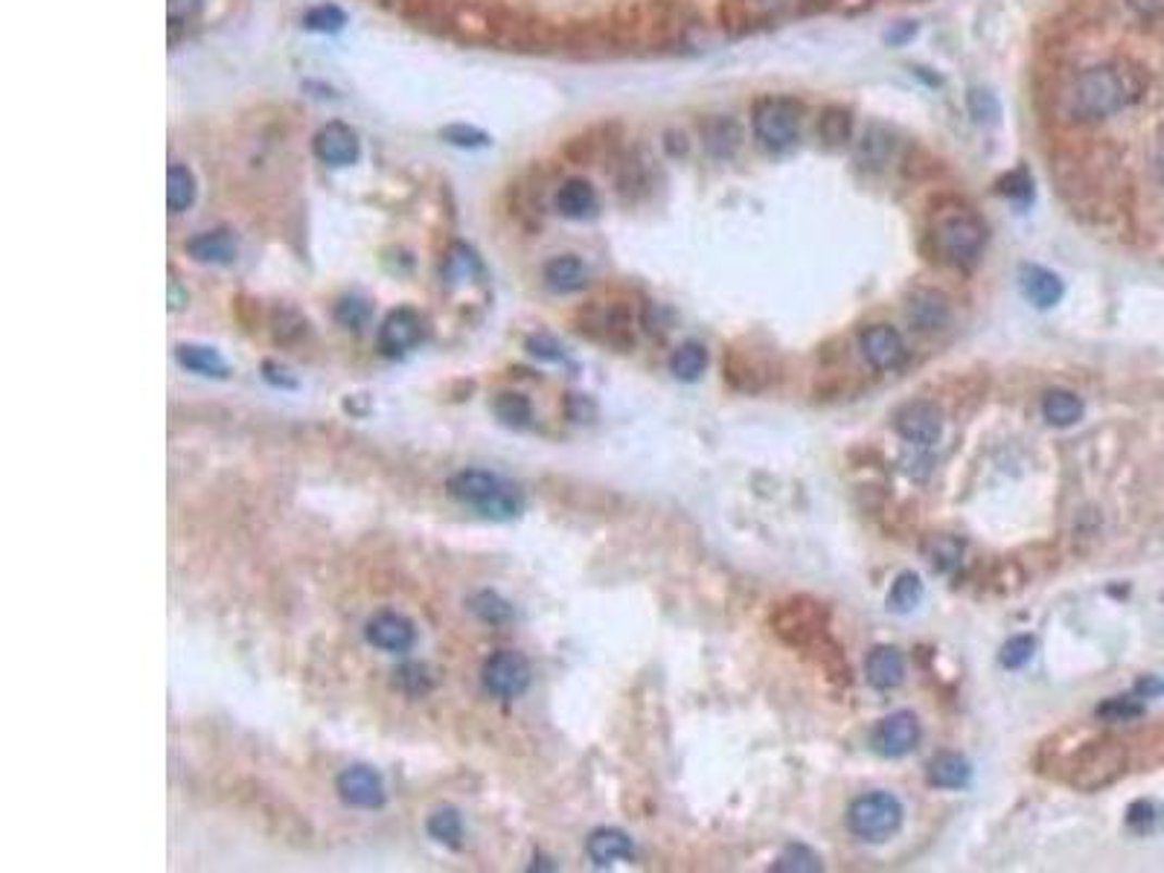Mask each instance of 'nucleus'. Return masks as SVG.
<instances>
[{
  "instance_id": "46",
  "label": "nucleus",
  "mask_w": 1164,
  "mask_h": 873,
  "mask_svg": "<svg viewBox=\"0 0 1164 873\" xmlns=\"http://www.w3.org/2000/svg\"><path fill=\"white\" fill-rule=\"evenodd\" d=\"M969 111H972L978 123H993L995 116H998V102H995L993 94H987V90H972V94H969Z\"/></svg>"
},
{
  "instance_id": "35",
  "label": "nucleus",
  "mask_w": 1164,
  "mask_h": 873,
  "mask_svg": "<svg viewBox=\"0 0 1164 873\" xmlns=\"http://www.w3.org/2000/svg\"><path fill=\"white\" fill-rule=\"evenodd\" d=\"M891 152H894V137H891L889 128L871 125L865 132L862 143H859V161L865 167H882V163H889Z\"/></svg>"
},
{
  "instance_id": "15",
  "label": "nucleus",
  "mask_w": 1164,
  "mask_h": 873,
  "mask_svg": "<svg viewBox=\"0 0 1164 873\" xmlns=\"http://www.w3.org/2000/svg\"><path fill=\"white\" fill-rule=\"evenodd\" d=\"M906 315L917 330L934 332L943 330V327L949 323L952 309L949 300H946L941 292H934V288H917V292H911V297H908Z\"/></svg>"
},
{
  "instance_id": "37",
  "label": "nucleus",
  "mask_w": 1164,
  "mask_h": 873,
  "mask_svg": "<svg viewBox=\"0 0 1164 873\" xmlns=\"http://www.w3.org/2000/svg\"><path fill=\"white\" fill-rule=\"evenodd\" d=\"M344 24H347V15L339 7H332V3L315 7L303 19V27L311 29V33H339V29H344Z\"/></svg>"
},
{
  "instance_id": "29",
  "label": "nucleus",
  "mask_w": 1164,
  "mask_h": 873,
  "mask_svg": "<svg viewBox=\"0 0 1164 873\" xmlns=\"http://www.w3.org/2000/svg\"><path fill=\"white\" fill-rule=\"evenodd\" d=\"M704 146L711 149L716 158H728V155L737 152L739 146V128L734 120H725V116H713L702 125Z\"/></svg>"
},
{
  "instance_id": "52",
  "label": "nucleus",
  "mask_w": 1164,
  "mask_h": 873,
  "mask_svg": "<svg viewBox=\"0 0 1164 873\" xmlns=\"http://www.w3.org/2000/svg\"><path fill=\"white\" fill-rule=\"evenodd\" d=\"M873 0H836V7L842 12H847V15H856V12H862L871 7Z\"/></svg>"
},
{
  "instance_id": "9",
  "label": "nucleus",
  "mask_w": 1164,
  "mask_h": 873,
  "mask_svg": "<svg viewBox=\"0 0 1164 873\" xmlns=\"http://www.w3.org/2000/svg\"><path fill=\"white\" fill-rule=\"evenodd\" d=\"M894 426L911 446H934L943 434V414L932 402H908L897 410Z\"/></svg>"
},
{
  "instance_id": "6",
  "label": "nucleus",
  "mask_w": 1164,
  "mask_h": 873,
  "mask_svg": "<svg viewBox=\"0 0 1164 873\" xmlns=\"http://www.w3.org/2000/svg\"><path fill=\"white\" fill-rule=\"evenodd\" d=\"M755 134L765 149H786L798 137V106L789 99L769 97L755 108Z\"/></svg>"
},
{
  "instance_id": "48",
  "label": "nucleus",
  "mask_w": 1164,
  "mask_h": 873,
  "mask_svg": "<svg viewBox=\"0 0 1164 873\" xmlns=\"http://www.w3.org/2000/svg\"><path fill=\"white\" fill-rule=\"evenodd\" d=\"M198 10H201V0H170V24L172 27L187 24L196 19Z\"/></svg>"
},
{
  "instance_id": "45",
  "label": "nucleus",
  "mask_w": 1164,
  "mask_h": 873,
  "mask_svg": "<svg viewBox=\"0 0 1164 873\" xmlns=\"http://www.w3.org/2000/svg\"><path fill=\"white\" fill-rule=\"evenodd\" d=\"M525 347L527 353L539 358V361H553V365H562V361H565V349H562L551 335H534V339H527Z\"/></svg>"
},
{
  "instance_id": "8",
  "label": "nucleus",
  "mask_w": 1164,
  "mask_h": 873,
  "mask_svg": "<svg viewBox=\"0 0 1164 873\" xmlns=\"http://www.w3.org/2000/svg\"><path fill=\"white\" fill-rule=\"evenodd\" d=\"M335 789H339L341 801L347 807H356V810H379L388 801V792H384L382 775L370 766H347L335 780Z\"/></svg>"
},
{
  "instance_id": "44",
  "label": "nucleus",
  "mask_w": 1164,
  "mask_h": 873,
  "mask_svg": "<svg viewBox=\"0 0 1164 873\" xmlns=\"http://www.w3.org/2000/svg\"><path fill=\"white\" fill-rule=\"evenodd\" d=\"M1141 713H1144L1141 702L1129 699V696L1110 699V702H1103L1101 708H1098V716L1110 722H1129V720H1136V716H1141Z\"/></svg>"
},
{
  "instance_id": "5",
  "label": "nucleus",
  "mask_w": 1164,
  "mask_h": 873,
  "mask_svg": "<svg viewBox=\"0 0 1164 873\" xmlns=\"http://www.w3.org/2000/svg\"><path fill=\"white\" fill-rule=\"evenodd\" d=\"M1124 766H1127V749L1120 742H1092L1089 749L1077 754L1071 784L1080 786V789H1101V786L1112 784L1115 777L1124 775Z\"/></svg>"
},
{
  "instance_id": "24",
  "label": "nucleus",
  "mask_w": 1164,
  "mask_h": 873,
  "mask_svg": "<svg viewBox=\"0 0 1164 873\" xmlns=\"http://www.w3.org/2000/svg\"><path fill=\"white\" fill-rule=\"evenodd\" d=\"M1042 417L1057 428L1075 426L1077 419L1083 417V402L1071 391H1051L1042 399Z\"/></svg>"
},
{
  "instance_id": "12",
  "label": "nucleus",
  "mask_w": 1164,
  "mask_h": 873,
  "mask_svg": "<svg viewBox=\"0 0 1164 873\" xmlns=\"http://www.w3.org/2000/svg\"><path fill=\"white\" fill-rule=\"evenodd\" d=\"M422 341V318L414 309H393L379 327V349L388 358H402Z\"/></svg>"
},
{
  "instance_id": "16",
  "label": "nucleus",
  "mask_w": 1164,
  "mask_h": 873,
  "mask_svg": "<svg viewBox=\"0 0 1164 873\" xmlns=\"http://www.w3.org/2000/svg\"><path fill=\"white\" fill-rule=\"evenodd\" d=\"M865 673L877 690H894L906 678V659L897 647H873L865 659Z\"/></svg>"
},
{
  "instance_id": "22",
  "label": "nucleus",
  "mask_w": 1164,
  "mask_h": 873,
  "mask_svg": "<svg viewBox=\"0 0 1164 873\" xmlns=\"http://www.w3.org/2000/svg\"><path fill=\"white\" fill-rule=\"evenodd\" d=\"M175 358L184 370L196 376H207V379H224L231 373L228 370V361L219 356V349L205 347V344H179L175 347Z\"/></svg>"
},
{
  "instance_id": "27",
  "label": "nucleus",
  "mask_w": 1164,
  "mask_h": 873,
  "mask_svg": "<svg viewBox=\"0 0 1164 873\" xmlns=\"http://www.w3.org/2000/svg\"><path fill=\"white\" fill-rule=\"evenodd\" d=\"M704 367H708V349H704L702 344H696V341L682 344V347L673 353V358H670V370H673V376L682 379V382H699Z\"/></svg>"
},
{
  "instance_id": "11",
  "label": "nucleus",
  "mask_w": 1164,
  "mask_h": 873,
  "mask_svg": "<svg viewBox=\"0 0 1164 873\" xmlns=\"http://www.w3.org/2000/svg\"><path fill=\"white\" fill-rule=\"evenodd\" d=\"M365 635L376 650L393 652V655H405L417 643V626L400 612H379V615H373L367 620Z\"/></svg>"
},
{
  "instance_id": "43",
  "label": "nucleus",
  "mask_w": 1164,
  "mask_h": 873,
  "mask_svg": "<svg viewBox=\"0 0 1164 873\" xmlns=\"http://www.w3.org/2000/svg\"><path fill=\"white\" fill-rule=\"evenodd\" d=\"M998 193H1002L1005 198H1010V201H1016V205H1028V201L1033 198V184L1022 170H1016V172H1007L1005 179L998 181Z\"/></svg>"
},
{
  "instance_id": "28",
  "label": "nucleus",
  "mask_w": 1164,
  "mask_h": 873,
  "mask_svg": "<svg viewBox=\"0 0 1164 873\" xmlns=\"http://www.w3.org/2000/svg\"><path fill=\"white\" fill-rule=\"evenodd\" d=\"M196 175L187 167H170L167 172V205L172 213H184L196 201Z\"/></svg>"
},
{
  "instance_id": "19",
  "label": "nucleus",
  "mask_w": 1164,
  "mask_h": 873,
  "mask_svg": "<svg viewBox=\"0 0 1164 873\" xmlns=\"http://www.w3.org/2000/svg\"><path fill=\"white\" fill-rule=\"evenodd\" d=\"M544 283L551 292H560V295H571V292H579L588 285V268L586 262L574 254H562V257H553L548 266H544Z\"/></svg>"
},
{
  "instance_id": "17",
  "label": "nucleus",
  "mask_w": 1164,
  "mask_h": 873,
  "mask_svg": "<svg viewBox=\"0 0 1164 873\" xmlns=\"http://www.w3.org/2000/svg\"><path fill=\"white\" fill-rule=\"evenodd\" d=\"M586 853L597 868H609V864L614 862L632 859V856H635V845H632V838L626 836L623 829L600 827L588 836Z\"/></svg>"
},
{
  "instance_id": "4",
  "label": "nucleus",
  "mask_w": 1164,
  "mask_h": 873,
  "mask_svg": "<svg viewBox=\"0 0 1164 873\" xmlns=\"http://www.w3.org/2000/svg\"><path fill=\"white\" fill-rule=\"evenodd\" d=\"M530 681H534L530 661L516 650L492 652V655L483 661V667H480V685H483V690L495 696V699H504V702L525 696Z\"/></svg>"
},
{
  "instance_id": "40",
  "label": "nucleus",
  "mask_w": 1164,
  "mask_h": 873,
  "mask_svg": "<svg viewBox=\"0 0 1164 873\" xmlns=\"http://www.w3.org/2000/svg\"><path fill=\"white\" fill-rule=\"evenodd\" d=\"M335 321L347 330H362L367 321H370V306L362 297H344L339 306H335Z\"/></svg>"
},
{
  "instance_id": "47",
  "label": "nucleus",
  "mask_w": 1164,
  "mask_h": 873,
  "mask_svg": "<svg viewBox=\"0 0 1164 873\" xmlns=\"http://www.w3.org/2000/svg\"><path fill=\"white\" fill-rule=\"evenodd\" d=\"M1127 824L1138 833H1147V829L1155 824V807L1150 801H1136L1127 812Z\"/></svg>"
},
{
  "instance_id": "41",
  "label": "nucleus",
  "mask_w": 1164,
  "mask_h": 873,
  "mask_svg": "<svg viewBox=\"0 0 1164 873\" xmlns=\"http://www.w3.org/2000/svg\"><path fill=\"white\" fill-rule=\"evenodd\" d=\"M440 137L443 140H449L452 146H461V149H480V146H489V134H483L480 128H475V125H445L443 132H440Z\"/></svg>"
},
{
  "instance_id": "49",
  "label": "nucleus",
  "mask_w": 1164,
  "mask_h": 873,
  "mask_svg": "<svg viewBox=\"0 0 1164 873\" xmlns=\"http://www.w3.org/2000/svg\"><path fill=\"white\" fill-rule=\"evenodd\" d=\"M262 370H266L262 376H266L268 384H274V388H283V391H294V388H297V379H292V376L285 373L283 367H277V365H271V361H266V365H262Z\"/></svg>"
},
{
  "instance_id": "42",
  "label": "nucleus",
  "mask_w": 1164,
  "mask_h": 873,
  "mask_svg": "<svg viewBox=\"0 0 1164 873\" xmlns=\"http://www.w3.org/2000/svg\"><path fill=\"white\" fill-rule=\"evenodd\" d=\"M478 257H475L466 245H454V248L449 250V257H445V276H449V280H466V276H469L471 271H478Z\"/></svg>"
},
{
  "instance_id": "51",
  "label": "nucleus",
  "mask_w": 1164,
  "mask_h": 873,
  "mask_svg": "<svg viewBox=\"0 0 1164 873\" xmlns=\"http://www.w3.org/2000/svg\"><path fill=\"white\" fill-rule=\"evenodd\" d=\"M170 306L175 309V312L187 306V292H181L179 280H170Z\"/></svg>"
},
{
  "instance_id": "36",
  "label": "nucleus",
  "mask_w": 1164,
  "mask_h": 873,
  "mask_svg": "<svg viewBox=\"0 0 1164 873\" xmlns=\"http://www.w3.org/2000/svg\"><path fill=\"white\" fill-rule=\"evenodd\" d=\"M824 864L818 859L816 850H809L807 845H789L777 856V862L772 864V871L777 873H816L821 871Z\"/></svg>"
},
{
  "instance_id": "34",
  "label": "nucleus",
  "mask_w": 1164,
  "mask_h": 873,
  "mask_svg": "<svg viewBox=\"0 0 1164 873\" xmlns=\"http://www.w3.org/2000/svg\"><path fill=\"white\" fill-rule=\"evenodd\" d=\"M854 132V116L850 111L842 106L824 108V114L818 120V137L826 143V146H842V143L850 137Z\"/></svg>"
},
{
  "instance_id": "30",
  "label": "nucleus",
  "mask_w": 1164,
  "mask_h": 873,
  "mask_svg": "<svg viewBox=\"0 0 1164 873\" xmlns=\"http://www.w3.org/2000/svg\"><path fill=\"white\" fill-rule=\"evenodd\" d=\"M469 612L478 620H483V624H507L510 617H513V603L510 600H504L498 591H475L469 598Z\"/></svg>"
},
{
  "instance_id": "7",
  "label": "nucleus",
  "mask_w": 1164,
  "mask_h": 873,
  "mask_svg": "<svg viewBox=\"0 0 1164 873\" xmlns=\"http://www.w3.org/2000/svg\"><path fill=\"white\" fill-rule=\"evenodd\" d=\"M984 224L972 216H949L934 228V245L949 262H972L984 248Z\"/></svg>"
},
{
  "instance_id": "32",
  "label": "nucleus",
  "mask_w": 1164,
  "mask_h": 873,
  "mask_svg": "<svg viewBox=\"0 0 1164 873\" xmlns=\"http://www.w3.org/2000/svg\"><path fill=\"white\" fill-rule=\"evenodd\" d=\"M495 417L510 428H527L534 422V405L522 393H498L492 402Z\"/></svg>"
},
{
  "instance_id": "1",
  "label": "nucleus",
  "mask_w": 1164,
  "mask_h": 873,
  "mask_svg": "<svg viewBox=\"0 0 1164 873\" xmlns=\"http://www.w3.org/2000/svg\"><path fill=\"white\" fill-rule=\"evenodd\" d=\"M1147 90V73L1132 62H1112L1089 67L1071 88V111L1080 120H1106L1120 108L1132 106Z\"/></svg>"
},
{
  "instance_id": "13",
  "label": "nucleus",
  "mask_w": 1164,
  "mask_h": 873,
  "mask_svg": "<svg viewBox=\"0 0 1164 873\" xmlns=\"http://www.w3.org/2000/svg\"><path fill=\"white\" fill-rule=\"evenodd\" d=\"M311 149H315V158L320 163H327V167H350V163L358 161L362 143H358V134L350 125L329 123L315 134Z\"/></svg>"
},
{
  "instance_id": "25",
  "label": "nucleus",
  "mask_w": 1164,
  "mask_h": 873,
  "mask_svg": "<svg viewBox=\"0 0 1164 873\" xmlns=\"http://www.w3.org/2000/svg\"><path fill=\"white\" fill-rule=\"evenodd\" d=\"M923 553L934 570L949 574V570H955L960 565V556H964V542L949 533H938L923 544Z\"/></svg>"
},
{
  "instance_id": "33",
  "label": "nucleus",
  "mask_w": 1164,
  "mask_h": 873,
  "mask_svg": "<svg viewBox=\"0 0 1164 873\" xmlns=\"http://www.w3.org/2000/svg\"><path fill=\"white\" fill-rule=\"evenodd\" d=\"M920 600H923V582H920V577L911 574V570L899 574L897 582H894L889 591L891 612H897V615H908V612H915V608L920 606Z\"/></svg>"
},
{
  "instance_id": "50",
  "label": "nucleus",
  "mask_w": 1164,
  "mask_h": 873,
  "mask_svg": "<svg viewBox=\"0 0 1164 873\" xmlns=\"http://www.w3.org/2000/svg\"><path fill=\"white\" fill-rule=\"evenodd\" d=\"M1127 3L1138 19H1159L1164 12V0H1127Z\"/></svg>"
},
{
  "instance_id": "26",
  "label": "nucleus",
  "mask_w": 1164,
  "mask_h": 873,
  "mask_svg": "<svg viewBox=\"0 0 1164 873\" xmlns=\"http://www.w3.org/2000/svg\"><path fill=\"white\" fill-rule=\"evenodd\" d=\"M426 829L428 836L440 841V845L454 847V850L463 845V819L454 807H440V810L431 812L426 821Z\"/></svg>"
},
{
  "instance_id": "10",
  "label": "nucleus",
  "mask_w": 1164,
  "mask_h": 873,
  "mask_svg": "<svg viewBox=\"0 0 1164 873\" xmlns=\"http://www.w3.org/2000/svg\"><path fill=\"white\" fill-rule=\"evenodd\" d=\"M920 742V722L911 711H897L873 728V749L882 758H906Z\"/></svg>"
},
{
  "instance_id": "14",
  "label": "nucleus",
  "mask_w": 1164,
  "mask_h": 873,
  "mask_svg": "<svg viewBox=\"0 0 1164 873\" xmlns=\"http://www.w3.org/2000/svg\"><path fill=\"white\" fill-rule=\"evenodd\" d=\"M862 353L877 370H897L906 361V341L889 323H873L862 332Z\"/></svg>"
},
{
  "instance_id": "23",
  "label": "nucleus",
  "mask_w": 1164,
  "mask_h": 873,
  "mask_svg": "<svg viewBox=\"0 0 1164 873\" xmlns=\"http://www.w3.org/2000/svg\"><path fill=\"white\" fill-rule=\"evenodd\" d=\"M926 777L929 784L938 786V789H964L972 780V766L960 754H952V751H943L938 758L929 763L926 769Z\"/></svg>"
},
{
  "instance_id": "31",
  "label": "nucleus",
  "mask_w": 1164,
  "mask_h": 873,
  "mask_svg": "<svg viewBox=\"0 0 1164 873\" xmlns=\"http://www.w3.org/2000/svg\"><path fill=\"white\" fill-rule=\"evenodd\" d=\"M722 27L731 33H748L763 21V12L757 10L755 0H722L720 3Z\"/></svg>"
},
{
  "instance_id": "3",
  "label": "nucleus",
  "mask_w": 1164,
  "mask_h": 873,
  "mask_svg": "<svg viewBox=\"0 0 1164 873\" xmlns=\"http://www.w3.org/2000/svg\"><path fill=\"white\" fill-rule=\"evenodd\" d=\"M903 824V803L891 792H868L847 810V827L865 841H882Z\"/></svg>"
},
{
  "instance_id": "39",
  "label": "nucleus",
  "mask_w": 1164,
  "mask_h": 873,
  "mask_svg": "<svg viewBox=\"0 0 1164 873\" xmlns=\"http://www.w3.org/2000/svg\"><path fill=\"white\" fill-rule=\"evenodd\" d=\"M1033 652H1037V641H1033L1031 635H1016V638H1010V641L1002 647V664H1005L1007 669H1022L1028 661L1033 659Z\"/></svg>"
},
{
  "instance_id": "53",
  "label": "nucleus",
  "mask_w": 1164,
  "mask_h": 873,
  "mask_svg": "<svg viewBox=\"0 0 1164 873\" xmlns=\"http://www.w3.org/2000/svg\"><path fill=\"white\" fill-rule=\"evenodd\" d=\"M1155 172H1159V181L1164 184V146L1159 149V158H1155Z\"/></svg>"
},
{
  "instance_id": "38",
  "label": "nucleus",
  "mask_w": 1164,
  "mask_h": 873,
  "mask_svg": "<svg viewBox=\"0 0 1164 873\" xmlns=\"http://www.w3.org/2000/svg\"><path fill=\"white\" fill-rule=\"evenodd\" d=\"M396 687L405 690L408 696H422L431 690V676H428L426 664H417V661H408L396 669Z\"/></svg>"
},
{
  "instance_id": "18",
  "label": "nucleus",
  "mask_w": 1164,
  "mask_h": 873,
  "mask_svg": "<svg viewBox=\"0 0 1164 873\" xmlns=\"http://www.w3.org/2000/svg\"><path fill=\"white\" fill-rule=\"evenodd\" d=\"M1019 285L1022 295L1031 300L1037 309H1051L1063 300V280L1054 271L1040 266H1022L1019 271Z\"/></svg>"
},
{
  "instance_id": "20",
  "label": "nucleus",
  "mask_w": 1164,
  "mask_h": 873,
  "mask_svg": "<svg viewBox=\"0 0 1164 873\" xmlns=\"http://www.w3.org/2000/svg\"><path fill=\"white\" fill-rule=\"evenodd\" d=\"M236 239L231 231H207L198 233L187 242V254L196 262H210V266H228L236 259Z\"/></svg>"
},
{
  "instance_id": "21",
  "label": "nucleus",
  "mask_w": 1164,
  "mask_h": 873,
  "mask_svg": "<svg viewBox=\"0 0 1164 873\" xmlns=\"http://www.w3.org/2000/svg\"><path fill=\"white\" fill-rule=\"evenodd\" d=\"M556 210H560L565 219H591L597 213V193L595 187L583 179L565 181L556 193Z\"/></svg>"
},
{
  "instance_id": "2",
  "label": "nucleus",
  "mask_w": 1164,
  "mask_h": 873,
  "mask_svg": "<svg viewBox=\"0 0 1164 873\" xmlns=\"http://www.w3.org/2000/svg\"><path fill=\"white\" fill-rule=\"evenodd\" d=\"M445 490L457 504L489 521H513L525 509V495L516 483L487 469H461L449 478Z\"/></svg>"
}]
</instances>
